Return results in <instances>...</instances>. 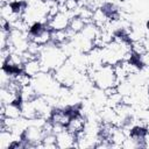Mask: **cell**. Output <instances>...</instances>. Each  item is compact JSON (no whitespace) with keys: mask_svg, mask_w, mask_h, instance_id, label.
Instances as JSON below:
<instances>
[{"mask_svg":"<svg viewBox=\"0 0 149 149\" xmlns=\"http://www.w3.org/2000/svg\"><path fill=\"white\" fill-rule=\"evenodd\" d=\"M38 59L42 64V69L44 72H54L57 68H59L63 63L68 61V55L62 45L50 42L41 48Z\"/></svg>","mask_w":149,"mask_h":149,"instance_id":"cell-1","label":"cell"},{"mask_svg":"<svg viewBox=\"0 0 149 149\" xmlns=\"http://www.w3.org/2000/svg\"><path fill=\"white\" fill-rule=\"evenodd\" d=\"M1 116L9 119H19L22 116L21 114V105L20 102H10V104H1Z\"/></svg>","mask_w":149,"mask_h":149,"instance_id":"cell-8","label":"cell"},{"mask_svg":"<svg viewBox=\"0 0 149 149\" xmlns=\"http://www.w3.org/2000/svg\"><path fill=\"white\" fill-rule=\"evenodd\" d=\"M52 73L55 76L56 80L63 87H69V88L72 87L83 77V74H85V73L80 72L78 69H76L69 61H66L65 63H63Z\"/></svg>","mask_w":149,"mask_h":149,"instance_id":"cell-3","label":"cell"},{"mask_svg":"<svg viewBox=\"0 0 149 149\" xmlns=\"http://www.w3.org/2000/svg\"><path fill=\"white\" fill-rule=\"evenodd\" d=\"M22 71L28 74L29 77L34 78L36 76H38L41 72H43V69H42V64L38 59V57H35V58H29L27 59L23 65H22Z\"/></svg>","mask_w":149,"mask_h":149,"instance_id":"cell-7","label":"cell"},{"mask_svg":"<svg viewBox=\"0 0 149 149\" xmlns=\"http://www.w3.org/2000/svg\"><path fill=\"white\" fill-rule=\"evenodd\" d=\"M85 126H86V118L79 111H77L72 114L70 121L68 122L66 129L70 133H72L73 135H77V134H79L80 132L84 130Z\"/></svg>","mask_w":149,"mask_h":149,"instance_id":"cell-5","label":"cell"},{"mask_svg":"<svg viewBox=\"0 0 149 149\" xmlns=\"http://www.w3.org/2000/svg\"><path fill=\"white\" fill-rule=\"evenodd\" d=\"M86 74L90 77L94 86L100 90L108 91V90L115 88L118 85V79H116L113 65L102 64L99 66L90 68Z\"/></svg>","mask_w":149,"mask_h":149,"instance_id":"cell-2","label":"cell"},{"mask_svg":"<svg viewBox=\"0 0 149 149\" xmlns=\"http://www.w3.org/2000/svg\"><path fill=\"white\" fill-rule=\"evenodd\" d=\"M56 143L57 148H73L76 147V135L64 128L56 133Z\"/></svg>","mask_w":149,"mask_h":149,"instance_id":"cell-6","label":"cell"},{"mask_svg":"<svg viewBox=\"0 0 149 149\" xmlns=\"http://www.w3.org/2000/svg\"><path fill=\"white\" fill-rule=\"evenodd\" d=\"M72 16H74V14L72 12L66 10L61 7V9L55 15H52L51 17L48 19L47 24L51 30H63L69 27V23H70Z\"/></svg>","mask_w":149,"mask_h":149,"instance_id":"cell-4","label":"cell"},{"mask_svg":"<svg viewBox=\"0 0 149 149\" xmlns=\"http://www.w3.org/2000/svg\"><path fill=\"white\" fill-rule=\"evenodd\" d=\"M86 23H87L86 20H84V19L80 17L79 15H74V16H72V19H71V21H70L68 28H69L73 34H78V33H80V31L84 29V27L86 26Z\"/></svg>","mask_w":149,"mask_h":149,"instance_id":"cell-9","label":"cell"},{"mask_svg":"<svg viewBox=\"0 0 149 149\" xmlns=\"http://www.w3.org/2000/svg\"><path fill=\"white\" fill-rule=\"evenodd\" d=\"M143 146H144V148H149V132H146V133H144Z\"/></svg>","mask_w":149,"mask_h":149,"instance_id":"cell-10","label":"cell"}]
</instances>
